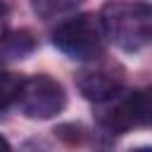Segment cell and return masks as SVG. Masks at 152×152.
<instances>
[{"mask_svg": "<svg viewBox=\"0 0 152 152\" xmlns=\"http://www.w3.org/2000/svg\"><path fill=\"white\" fill-rule=\"evenodd\" d=\"M104 38L124 52H140L152 38V10L145 0H109L100 10Z\"/></svg>", "mask_w": 152, "mask_h": 152, "instance_id": "1", "label": "cell"}, {"mask_svg": "<svg viewBox=\"0 0 152 152\" xmlns=\"http://www.w3.org/2000/svg\"><path fill=\"white\" fill-rule=\"evenodd\" d=\"M0 150H10V142H7L2 135H0Z\"/></svg>", "mask_w": 152, "mask_h": 152, "instance_id": "9", "label": "cell"}, {"mask_svg": "<svg viewBox=\"0 0 152 152\" xmlns=\"http://www.w3.org/2000/svg\"><path fill=\"white\" fill-rule=\"evenodd\" d=\"M21 83H24V76L12 74V71H0V112L17 104L19 93H21Z\"/></svg>", "mask_w": 152, "mask_h": 152, "instance_id": "6", "label": "cell"}, {"mask_svg": "<svg viewBox=\"0 0 152 152\" xmlns=\"http://www.w3.org/2000/svg\"><path fill=\"white\" fill-rule=\"evenodd\" d=\"M83 0H33V12L40 19H57L74 12Z\"/></svg>", "mask_w": 152, "mask_h": 152, "instance_id": "7", "label": "cell"}, {"mask_svg": "<svg viewBox=\"0 0 152 152\" xmlns=\"http://www.w3.org/2000/svg\"><path fill=\"white\" fill-rule=\"evenodd\" d=\"M17 104L28 119H52L66 107V93L59 81L38 74L24 78Z\"/></svg>", "mask_w": 152, "mask_h": 152, "instance_id": "4", "label": "cell"}, {"mask_svg": "<svg viewBox=\"0 0 152 152\" xmlns=\"http://www.w3.org/2000/svg\"><path fill=\"white\" fill-rule=\"evenodd\" d=\"M5 17H7V10H5V5H0V38H2V31H5Z\"/></svg>", "mask_w": 152, "mask_h": 152, "instance_id": "8", "label": "cell"}, {"mask_svg": "<svg viewBox=\"0 0 152 152\" xmlns=\"http://www.w3.org/2000/svg\"><path fill=\"white\" fill-rule=\"evenodd\" d=\"M95 119L107 133H126L142 128L152 119V102L147 90H116L114 95L95 102Z\"/></svg>", "mask_w": 152, "mask_h": 152, "instance_id": "2", "label": "cell"}, {"mask_svg": "<svg viewBox=\"0 0 152 152\" xmlns=\"http://www.w3.org/2000/svg\"><path fill=\"white\" fill-rule=\"evenodd\" d=\"M76 88L90 102H100L124 88V69L119 64L97 62L76 74Z\"/></svg>", "mask_w": 152, "mask_h": 152, "instance_id": "5", "label": "cell"}, {"mask_svg": "<svg viewBox=\"0 0 152 152\" xmlns=\"http://www.w3.org/2000/svg\"><path fill=\"white\" fill-rule=\"evenodd\" d=\"M52 43L59 52H64L71 59H78V62L97 59L104 50V31H102L100 17L76 14L62 21L52 31Z\"/></svg>", "mask_w": 152, "mask_h": 152, "instance_id": "3", "label": "cell"}]
</instances>
